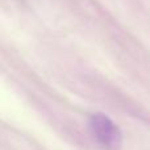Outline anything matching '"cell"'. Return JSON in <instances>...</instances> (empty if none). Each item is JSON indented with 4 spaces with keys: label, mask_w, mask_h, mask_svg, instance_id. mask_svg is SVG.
<instances>
[{
    "label": "cell",
    "mask_w": 150,
    "mask_h": 150,
    "mask_svg": "<svg viewBox=\"0 0 150 150\" xmlns=\"http://www.w3.org/2000/svg\"><path fill=\"white\" fill-rule=\"evenodd\" d=\"M88 127L93 138L105 150H120L122 134L120 128L103 113H93L88 119Z\"/></svg>",
    "instance_id": "obj_1"
}]
</instances>
